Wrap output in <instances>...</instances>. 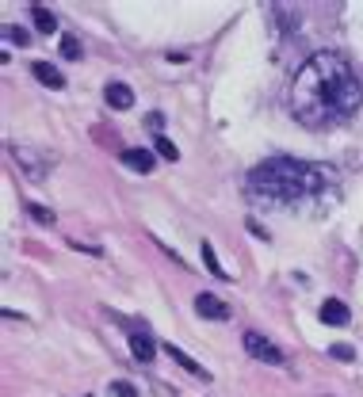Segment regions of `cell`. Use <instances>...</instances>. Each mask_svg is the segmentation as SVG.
<instances>
[{
    "label": "cell",
    "mask_w": 363,
    "mask_h": 397,
    "mask_svg": "<svg viewBox=\"0 0 363 397\" xmlns=\"http://www.w3.org/2000/svg\"><path fill=\"white\" fill-rule=\"evenodd\" d=\"M363 104V84L344 54L322 50L302 61L291 81V111L302 126L325 130L348 123Z\"/></svg>",
    "instance_id": "6da1fadb"
},
{
    "label": "cell",
    "mask_w": 363,
    "mask_h": 397,
    "mask_svg": "<svg viewBox=\"0 0 363 397\" xmlns=\"http://www.w3.org/2000/svg\"><path fill=\"white\" fill-rule=\"evenodd\" d=\"M249 191L279 211L299 203H317V198H325V191H333V169L314 161L272 157L249 172Z\"/></svg>",
    "instance_id": "7a4b0ae2"
},
{
    "label": "cell",
    "mask_w": 363,
    "mask_h": 397,
    "mask_svg": "<svg viewBox=\"0 0 363 397\" xmlns=\"http://www.w3.org/2000/svg\"><path fill=\"white\" fill-rule=\"evenodd\" d=\"M245 351L260 363H272V367H283V351L279 344H272L264 333H245Z\"/></svg>",
    "instance_id": "3957f363"
},
{
    "label": "cell",
    "mask_w": 363,
    "mask_h": 397,
    "mask_svg": "<svg viewBox=\"0 0 363 397\" xmlns=\"http://www.w3.org/2000/svg\"><path fill=\"white\" fill-rule=\"evenodd\" d=\"M195 310H199L203 317H211V321H229V306L222 302V298H214V294H199L195 298Z\"/></svg>",
    "instance_id": "277c9868"
},
{
    "label": "cell",
    "mask_w": 363,
    "mask_h": 397,
    "mask_svg": "<svg viewBox=\"0 0 363 397\" xmlns=\"http://www.w3.org/2000/svg\"><path fill=\"white\" fill-rule=\"evenodd\" d=\"M348 306L344 302H340V298H325V302H322V321L325 325H333V328H340V325H348Z\"/></svg>",
    "instance_id": "5b68a950"
},
{
    "label": "cell",
    "mask_w": 363,
    "mask_h": 397,
    "mask_svg": "<svg viewBox=\"0 0 363 397\" xmlns=\"http://www.w3.org/2000/svg\"><path fill=\"white\" fill-rule=\"evenodd\" d=\"M104 96H107V104L115 107V111H130V107H134V92H130L126 84H119V81H111L104 88Z\"/></svg>",
    "instance_id": "8992f818"
},
{
    "label": "cell",
    "mask_w": 363,
    "mask_h": 397,
    "mask_svg": "<svg viewBox=\"0 0 363 397\" xmlns=\"http://www.w3.org/2000/svg\"><path fill=\"white\" fill-rule=\"evenodd\" d=\"M164 356H172V363H180L188 374H195V378H203V382H211V371H203L199 363H195L188 351H180V348H172V344H164Z\"/></svg>",
    "instance_id": "52a82bcc"
},
{
    "label": "cell",
    "mask_w": 363,
    "mask_h": 397,
    "mask_svg": "<svg viewBox=\"0 0 363 397\" xmlns=\"http://www.w3.org/2000/svg\"><path fill=\"white\" fill-rule=\"evenodd\" d=\"M130 351H134L138 363H153V359H157V344H153L146 333H130Z\"/></svg>",
    "instance_id": "ba28073f"
},
{
    "label": "cell",
    "mask_w": 363,
    "mask_h": 397,
    "mask_svg": "<svg viewBox=\"0 0 363 397\" xmlns=\"http://www.w3.org/2000/svg\"><path fill=\"white\" fill-rule=\"evenodd\" d=\"M153 153L149 149H123V164L126 169H134V172H153Z\"/></svg>",
    "instance_id": "9c48e42d"
},
{
    "label": "cell",
    "mask_w": 363,
    "mask_h": 397,
    "mask_svg": "<svg viewBox=\"0 0 363 397\" xmlns=\"http://www.w3.org/2000/svg\"><path fill=\"white\" fill-rule=\"evenodd\" d=\"M31 73H35L46 88H65V76H61L58 69H54L50 61H35V65H31Z\"/></svg>",
    "instance_id": "30bf717a"
},
{
    "label": "cell",
    "mask_w": 363,
    "mask_h": 397,
    "mask_svg": "<svg viewBox=\"0 0 363 397\" xmlns=\"http://www.w3.org/2000/svg\"><path fill=\"white\" fill-rule=\"evenodd\" d=\"M31 19H35V27L42 31V35H54V31H58V16L50 12V8H31Z\"/></svg>",
    "instance_id": "8fae6325"
},
{
    "label": "cell",
    "mask_w": 363,
    "mask_h": 397,
    "mask_svg": "<svg viewBox=\"0 0 363 397\" xmlns=\"http://www.w3.org/2000/svg\"><path fill=\"white\" fill-rule=\"evenodd\" d=\"M203 263H207V271H211V275H218V279H226V268L218 263L214 248H211V241H203Z\"/></svg>",
    "instance_id": "7c38bea8"
},
{
    "label": "cell",
    "mask_w": 363,
    "mask_h": 397,
    "mask_svg": "<svg viewBox=\"0 0 363 397\" xmlns=\"http://www.w3.org/2000/svg\"><path fill=\"white\" fill-rule=\"evenodd\" d=\"M61 58H69V61L81 58V42H76L73 35H65V39H61Z\"/></svg>",
    "instance_id": "4fadbf2b"
},
{
    "label": "cell",
    "mask_w": 363,
    "mask_h": 397,
    "mask_svg": "<svg viewBox=\"0 0 363 397\" xmlns=\"http://www.w3.org/2000/svg\"><path fill=\"white\" fill-rule=\"evenodd\" d=\"M153 141H157V153H161L164 161H176V157H180V149H176L169 138H153Z\"/></svg>",
    "instance_id": "5bb4252c"
},
{
    "label": "cell",
    "mask_w": 363,
    "mask_h": 397,
    "mask_svg": "<svg viewBox=\"0 0 363 397\" xmlns=\"http://www.w3.org/2000/svg\"><path fill=\"white\" fill-rule=\"evenodd\" d=\"M329 356L340 359V363H352V359H356V351H352L348 344H333V348H329Z\"/></svg>",
    "instance_id": "9a60e30c"
},
{
    "label": "cell",
    "mask_w": 363,
    "mask_h": 397,
    "mask_svg": "<svg viewBox=\"0 0 363 397\" xmlns=\"http://www.w3.org/2000/svg\"><path fill=\"white\" fill-rule=\"evenodd\" d=\"M111 397H138V390H134L130 382L119 378V382H111Z\"/></svg>",
    "instance_id": "2e32d148"
},
{
    "label": "cell",
    "mask_w": 363,
    "mask_h": 397,
    "mask_svg": "<svg viewBox=\"0 0 363 397\" xmlns=\"http://www.w3.org/2000/svg\"><path fill=\"white\" fill-rule=\"evenodd\" d=\"M27 211H31V218H35V222H42V226H54V214H50V211H42V206H35V203H31Z\"/></svg>",
    "instance_id": "e0dca14e"
},
{
    "label": "cell",
    "mask_w": 363,
    "mask_h": 397,
    "mask_svg": "<svg viewBox=\"0 0 363 397\" xmlns=\"http://www.w3.org/2000/svg\"><path fill=\"white\" fill-rule=\"evenodd\" d=\"M4 39H8V42H19V46H24V42H27V31H24V27H4Z\"/></svg>",
    "instance_id": "ac0fdd59"
}]
</instances>
